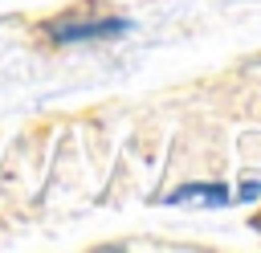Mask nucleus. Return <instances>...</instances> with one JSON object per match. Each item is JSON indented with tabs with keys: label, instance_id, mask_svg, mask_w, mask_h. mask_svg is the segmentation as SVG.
Returning a JSON list of instances; mask_svg holds the SVG:
<instances>
[{
	"label": "nucleus",
	"instance_id": "nucleus-1",
	"mask_svg": "<svg viewBox=\"0 0 261 253\" xmlns=\"http://www.w3.org/2000/svg\"><path fill=\"white\" fill-rule=\"evenodd\" d=\"M130 29L126 16H61L53 24H45L49 41L57 45H77V41H110V37H122Z\"/></svg>",
	"mask_w": 261,
	"mask_h": 253
},
{
	"label": "nucleus",
	"instance_id": "nucleus-2",
	"mask_svg": "<svg viewBox=\"0 0 261 253\" xmlns=\"http://www.w3.org/2000/svg\"><path fill=\"white\" fill-rule=\"evenodd\" d=\"M167 204H212V208H220V204H232V192L224 184H184L167 196Z\"/></svg>",
	"mask_w": 261,
	"mask_h": 253
},
{
	"label": "nucleus",
	"instance_id": "nucleus-3",
	"mask_svg": "<svg viewBox=\"0 0 261 253\" xmlns=\"http://www.w3.org/2000/svg\"><path fill=\"white\" fill-rule=\"evenodd\" d=\"M257 196H261V184H257V180L241 184V192H237V200H257Z\"/></svg>",
	"mask_w": 261,
	"mask_h": 253
},
{
	"label": "nucleus",
	"instance_id": "nucleus-4",
	"mask_svg": "<svg viewBox=\"0 0 261 253\" xmlns=\"http://www.w3.org/2000/svg\"><path fill=\"white\" fill-rule=\"evenodd\" d=\"M253 224H257V229H261V216H257V220H253Z\"/></svg>",
	"mask_w": 261,
	"mask_h": 253
}]
</instances>
